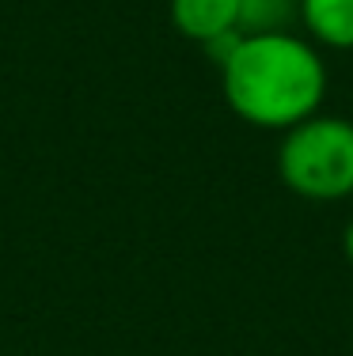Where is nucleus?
Segmentation results:
<instances>
[{
	"label": "nucleus",
	"mask_w": 353,
	"mask_h": 356,
	"mask_svg": "<svg viewBox=\"0 0 353 356\" xmlns=\"http://www.w3.org/2000/svg\"><path fill=\"white\" fill-rule=\"evenodd\" d=\"M217 72L224 103L255 129L285 133L319 114L327 99V61L315 42L297 31L240 35Z\"/></svg>",
	"instance_id": "f257e3e1"
},
{
	"label": "nucleus",
	"mask_w": 353,
	"mask_h": 356,
	"mask_svg": "<svg viewBox=\"0 0 353 356\" xmlns=\"http://www.w3.org/2000/svg\"><path fill=\"white\" fill-rule=\"evenodd\" d=\"M277 178L304 201L353 197V122L338 114H312L281 133Z\"/></svg>",
	"instance_id": "f03ea898"
},
{
	"label": "nucleus",
	"mask_w": 353,
	"mask_h": 356,
	"mask_svg": "<svg viewBox=\"0 0 353 356\" xmlns=\"http://www.w3.org/2000/svg\"><path fill=\"white\" fill-rule=\"evenodd\" d=\"M167 12H171V27L198 46L240 31V0H171Z\"/></svg>",
	"instance_id": "7ed1b4c3"
},
{
	"label": "nucleus",
	"mask_w": 353,
	"mask_h": 356,
	"mask_svg": "<svg viewBox=\"0 0 353 356\" xmlns=\"http://www.w3.org/2000/svg\"><path fill=\"white\" fill-rule=\"evenodd\" d=\"M300 27L323 49H353V0H300Z\"/></svg>",
	"instance_id": "20e7f679"
},
{
	"label": "nucleus",
	"mask_w": 353,
	"mask_h": 356,
	"mask_svg": "<svg viewBox=\"0 0 353 356\" xmlns=\"http://www.w3.org/2000/svg\"><path fill=\"white\" fill-rule=\"evenodd\" d=\"M300 23V0H240L243 35H277Z\"/></svg>",
	"instance_id": "39448f33"
},
{
	"label": "nucleus",
	"mask_w": 353,
	"mask_h": 356,
	"mask_svg": "<svg viewBox=\"0 0 353 356\" xmlns=\"http://www.w3.org/2000/svg\"><path fill=\"white\" fill-rule=\"evenodd\" d=\"M342 254H346V261L353 266V220L346 224V232H342Z\"/></svg>",
	"instance_id": "423d86ee"
}]
</instances>
